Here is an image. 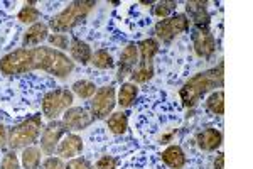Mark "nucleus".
Returning a JSON list of instances; mask_svg holds the SVG:
<instances>
[{"label": "nucleus", "instance_id": "2", "mask_svg": "<svg viewBox=\"0 0 253 169\" xmlns=\"http://www.w3.org/2000/svg\"><path fill=\"white\" fill-rule=\"evenodd\" d=\"M223 83H224V63L221 61L214 68L205 69V71L191 76L182 85V88L179 90V97H181L182 105L186 109H194L206 95L216 92V88H221Z\"/></svg>", "mask_w": 253, "mask_h": 169}, {"label": "nucleus", "instance_id": "9", "mask_svg": "<svg viewBox=\"0 0 253 169\" xmlns=\"http://www.w3.org/2000/svg\"><path fill=\"white\" fill-rule=\"evenodd\" d=\"M66 132L68 129L61 120H51L42 129V134H41V151L47 156L54 154L56 147L61 142V139L66 135Z\"/></svg>", "mask_w": 253, "mask_h": 169}, {"label": "nucleus", "instance_id": "7", "mask_svg": "<svg viewBox=\"0 0 253 169\" xmlns=\"http://www.w3.org/2000/svg\"><path fill=\"white\" fill-rule=\"evenodd\" d=\"M73 92L68 88H56L44 95L42 98V115L51 120H58L59 115H63L68 109L73 107Z\"/></svg>", "mask_w": 253, "mask_h": 169}, {"label": "nucleus", "instance_id": "19", "mask_svg": "<svg viewBox=\"0 0 253 169\" xmlns=\"http://www.w3.org/2000/svg\"><path fill=\"white\" fill-rule=\"evenodd\" d=\"M137 97H138V88L135 83H132V81L122 83L120 90H118V95H117V104L120 105L122 109H128V107L133 105Z\"/></svg>", "mask_w": 253, "mask_h": 169}, {"label": "nucleus", "instance_id": "32", "mask_svg": "<svg viewBox=\"0 0 253 169\" xmlns=\"http://www.w3.org/2000/svg\"><path fill=\"white\" fill-rule=\"evenodd\" d=\"M7 146H9V130L0 123V149H5Z\"/></svg>", "mask_w": 253, "mask_h": 169}, {"label": "nucleus", "instance_id": "28", "mask_svg": "<svg viewBox=\"0 0 253 169\" xmlns=\"http://www.w3.org/2000/svg\"><path fill=\"white\" fill-rule=\"evenodd\" d=\"M0 169H20V159L15 154V151H10L3 156L2 163H0Z\"/></svg>", "mask_w": 253, "mask_h": 169}, {"label": "nucleus", "instance_id": "4", "mask_svg": "<svg viewBox=\"0 0 253 169\" xmlns=\"http://www.w3.org/2000/svg\"><path fill=\"white\" fill-rule=\"evenodd\" d=\"M41 129H42L41 115H32L26 120L15 123L9 129V147L12 151H19L34 146L41 135Z\"/></svg>", "mask_w": 253, "mask_h": 169}, {"label": "nucleus", "instance_id": "18", "mask_svg": "<svg viewBox=\"0 0 253 169\" xmlns=\"http://www.w3.org/2000/svg\"><path fill=\"white\" fill-rule=\"evenodd\" d=\"M49 38V27L44 22H36L27 29L22 39V48H31V46H39L41 43H44Z\"/></svg>", "mask_w": 253, "mask_h": 169}, {"label": "nucleus", "instance_id": "12", "mask_svg": "<svg viewBox=\"0 0 253 169\" xmlns=\"http://www.w3.org/2000/svg\"><path fill=\"white\" fill-rule=\"evenodd\" d=\"M138 63V48L137 44L130 43L124 48L118 59V69H117V81H124L125 78H130L132 71L137 68Z\"/></svg>", "mask_w": 253, "mask_h": 169}, {"label": "nucleus", "instance_id": "31", "mask_svg": "<svg viewBox=\"0 0 253 169\" xmlns=\"http://www.w3.org/2000/svg\"><path fill=\"white\" fill-rule=\"evenodd\" d=\"M66 169H93L91 163L84 158H75V159H69L66 164Z\"/></svg>", "mask_w": 253, "mask_h": 169}, {"label": "nucleus", "instance_id": "33", "mask_svg": "<svg viewBox=\"0 0 253 169\" xmlns=\"http://www.w3.org/2000/svg\"><path fill=\"white\" fill-rule=\"evenodd\" d=\"M213 168L214 169H224V154H223V152L216 154L214 163H213Z\"/></svg>", "mask_w": 253, "mask_h": 169}, {"label": "nucleus", "instance_id": "16", "mask_svg": "<svg viewBox=\"0 0 253 169\" xmlns=\"http://www.w3.org/2000/svg\"><path fill=\"white\" fill-rule=\"evenodd\" d=\"M161 159H162V163L170 169H182L187 164L186 152L182 151V147L177 146V144H172V146L166 147L161 154Z\"/></svg>", "mask_w": 253, "mask_h": 169}, {"label": "nucleus", "instance_id": "23", "mask_svg": "<svg viewBox=\"0 0 253 169\" xmlns=\"http://www.w3.org/2000/svg\"><path fill=\"white\" fill-rule=\"evenodd\" d=\"M96 86L93 81H89V80H78V81H75L71 86V92L73 95H78L80 98H91L93 95L96 93Z\"/></svg>", "mask_w": 253, "mask_h": 169}, {"label": "nucleus", "instance_id": "26", "mask_svg": "<svg viewBox=\"0 0 253 169\" xmlns=\"http://www.w3.org/2000/svg\"><path fill=\"white\" fill-rule=\"evenodd\" d=\"M177 5V2H169V0H164V2H157L154 3V15L159 19H167L172 15V12Z\"/></svg>", "mask_w": 253, "mask_h": 169}, {"label": "nucleus", "instance_id": "25", "mask_svg": "<svg viewBox=\"0 0 253 169\" xmlns=\"http://www.w3.org/2000/svg\"><path fill=\"white\" fill-rule=\"evenodd\" d=\"M39 19H41V10L36 9L34 5H29V3H26L17 14V20H20L22 24H31V26L39 22Z\"/></svg>", "mask_w": 253, "mask_h": 169}, {"label": "nucleus", "instance_id": "24", "mask_svg": "<svg viewBox=\"0 0 253 169\" xmlns=\"http://www.w3.org/2000/svg\"><path fill=\"white\" fill-rule=\"evenodd\" d=\"M91 64L100 69H112L115 66V61H113L112 55H110L107 49H98L91 56Z\"/></svg>", "mask_w": 253, "mask_h": 169}, {"label": "nucleus", "instance_id": "29", "mask_svg": "<svg viewBox=\"0 0 253 169\" xmlns=\"http://www.w3.org/2000/svg\"><path fill=\"white\" fill-rule=\"evenodd\" d=\"M41 169H66V164H64V161L58 158V156H51V158H47L46 161H42L41 163Z\"/></svg>", "mask_w": 253, "mask_h": 169}, {"label": "nucleus", "instance_id": "17", "mask_svg": "<svg viewBox=\"0 0 253 169\" xmlns=\"http://www.w3.org/2000/svg\"><path fill=\"white\" fill-rule=\"evenodd\" d=\"M68 49H69V56H71L73 63H80L83 66L91 63V56H93L91 48H89V44L81 41L80 38H73L69 41Z\"/></svg>", "mask_w": 253, "mask_h": 169}, {"label": "nucleus", "instance_id": "21", "mask_svg": "<svg viewBox=\"0 0 253 169\" xmlns=\"http://www.w3.org/2000/svg\"><path fill=\"white\" fill-rule=\"evenodd\" d=\"M205 107H206V112L208 113L221 117V115L224 113V93H223V90H216V92H211L210 97L206 98Z\"/></svg>", "mask_w": 253, "mask_h": 169}, {"label": "nucleus", "instance_id": "10", "mask_svg": "<svg viewBox=\"0 0 253 169\" xmlns=\"http://www.w3.org/2000/svg\"><path fill=\"white\" fill-rule=\"evenodd\" d=\"M61 122L64 123V127L68 130H83L88 129L95 122V117L84 107H71L63 113V120Z\"/></svg>", "mask_w": 253, "mask_h": 169}, {"label": "nucleus", "instance_id": "1", "mask_svg": "<svg viewBox=\"0 0 253 169\" xmlns=\"http://www.w3.org/2000/svg\"><path fill=\"white\" fill-rule=\"evenodd\" d=\"M38 69L64 80L73 73L75 63L68 55L51 46L20 48L0 59V71L5 76L27 75Z\"/></svg>", "mask_w": 253, "mask_h": 169}, {"label": "nucleus", "instance_id": "27", "mask_svg": "<svg viewBox=\"0 0 253 169\" xmlns=\"http://www.w3.org/2000/svg\"><path fill=\"white\" fill-rule=\"evenodd\" d=\"M49 44H51V48H54V49H58V51H63V49H68L69 48V39L66 34H49Z\"/></svg>", "mask_w": 253, "mask_h": 169}, {"label": "nucleus", "instance_id": "13", "mask_svg": "<svg viewBox=\"0 0 253 169\" xmlns=\"http://www.w3.org/2000/svg\"><path fill=\"white\" fill-rule=\"evenodd\" d=\"M186 15L194 29H210L211 17L206 9V2H201V0L186 2Z\"/></svg>", "mask_w": 253, "mask_h": 169}, {"label": "nucleus", "instance_id": "15", "mask_svg": "<svg viewBox=\"0 0 253 169\" xmlns=\"http://www.w3.org/2000/svg\"><path fill=\"white\" fill-rule=\"evenodd\" d=\"M83 151V139L76 134H66L56 147V154L61 159H75Z\"/></svg>", "mask_w": 253, "mask_h": 169}, {"label": "nucleus", "instance_id": "22", "mask_svg": "<svg viewBox=\"0 0 253 169\" xmlns=\"http://www.w3.org/2000/svg\"><path fill=\"white\" fill-rule=\"evenodd\" d=\"M107 125L112 134L122 135L128 129V115L125 112H115L107 118Z\"/></svg>", "mask_w": 253, "mask_h": 169}, {"label": "nucleus", "instance_id": "14", "mask_svg": "<svg viewBox=\"0 0 253 169\" xmlns=\"http://www.w3.org/2000/svg\"><path fill=\"white\" fill-rule=\"evenodd\" d=\"M196 142H198V147L205 152H214L221 147L223 144V132L216 127H208V129H203L201 132H198L196 135Z\"/></svg>", "mask_w": 253, "mask_h": 169}, {"label": "nucleus", "instance_id": "30", "mask_svg": "<svg viewBox=\"0 0 253 169\" xmlns=\"http://www.w3.org/2000/svg\"><path fill=\"white\" fill-rule=\"evenodd\" d=\"M118 166V159L113 158V156H103L96 161L95 169H117Z\"/></svg>", "mask_w": 253, "mask_h": 169}, {"label": "nucleus", "instance_id": "11", "mask_svg": "<svg viewBox=\"0 0 253 169\" xmlns=\"http://www.w3.org/2000/svg\"><path fill=\"white\" fill-rule=\"evenodd\" d=\"M191 39H193L194 53L199 57L210 59V57L214 55V51H216V39H214V36L211 34L210 29H194L193 27V34H191Z\"/></svg>", "mask_w": 253, "mask_h": 169}, {"label": "nucleus", "instance_id": "5", "mask_svg": "<svg viewBox=\"0 0 253 169\" xmlns=\"http://www.w3.org/2000/svg\"><path fill=\"white\" fill-rule=\"evenodd\" d=\"M138 48V63L137 68L132 71L130 80L132 83H147L149 80H152L154 76V57L161 49V44L156 38L144 39L137 44Z\"/></svg>", "mask_w": 253, "mask_h": 169}, {"label": "nucleus", "instance_id": "8", "mask_svg": "<svg viewBox=\"0 0 253 169\" xmlns=\"http://www.w3.org/2000/svg\"><path fill=\"white\" fill-rule=\"evenodd\" d=\"M117 105V92L113 85L101 86L96 90V93L91 97L89 102V112L96 120L108 118V115L113 113V109Z\"/></svg>", "mask_w": 253, "mask_h": 169}, {"label": "nucleus", "instance_id": "3", "mask_svg": "<svg viewBox=\"0 0 253 169\" xmlns=\"http://www.w3.org/2000/svg\"><path fill=\"white\" fill-rule=\"evenodd\" d=\"M95 5L96 2H93V0H76V2H71L66 9H63L59 14L51 17L47 27L52 32H56V34H63V32L71 31L73 27H76L78 24L86 20L88 14L93 10Z\"/></svg>", "mask_w": 253, "mask_h": 169}, {"label": "nucleus", "instance_id": "6", "mask_svg": "<svg viewBox=\"0 0 253 169\" xmlns=\"http://www.w3.org/2000/svg\"><path fill=\"white\" fill-rule=\"evenodd\" d=\"M191 27V20L187 19L186 14H172L170 17L159 20L154 27V34H156V39L159 41V44H166L169 46L170 43L179 38L181 34L189 31Z\"/></svg>", "mask_w": 253, "mask_h": 169}, {"label": "nucleus", "instance_id": "20", "mask_svg": "<svg viewBox=\"0 0 253 169\" xmlns=\"http://www.w3.org/2000/svg\"><path fill=\"white\" fill-rule=\"evenodd\" d=\"M41 158H42V151L36 146H29L22 149L20 154V166L24 169H39Z\"/></svg>", "mask_w": 253, "mask_h": 169}]
</instances>
